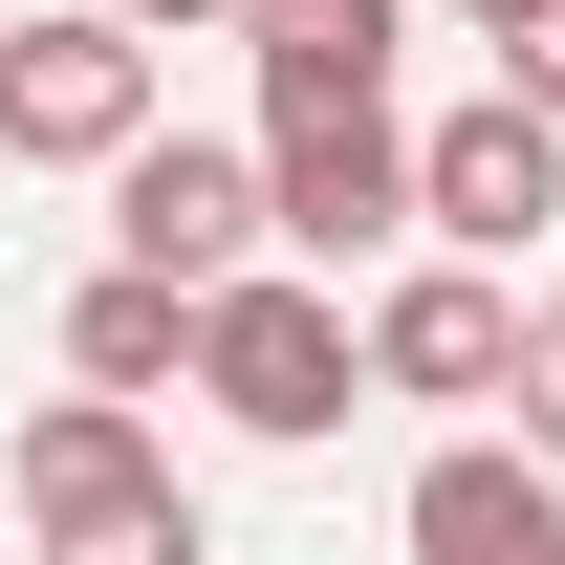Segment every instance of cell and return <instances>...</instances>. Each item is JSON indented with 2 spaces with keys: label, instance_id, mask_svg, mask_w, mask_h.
Here are the masks:
<instances>
[{
  "label": "cell",
  "instance_id": "cell-3",
  "mask_svg": "<svg viewBox=\"0 0 565 565\" xmlns=\"http://www.w3.org/2000/svg\"><path fill=\"white\" fill-rule=\"evenodd\" d=\"M109 262L174 282V305L262 282V262H282V217H262V131H152V152H109Z\"/></svg>",
  "mask_w": 565,
  "mask_h": 565
},
{
  "label": "cell",
  "instance_id": "cell-15",
  "mask_svg": "<svg viewBox=\"0 0 565 565\" xmlns=\"http://www.w3.org/2000/svg\"><path fill=\"white\" fill-rule=\"evenodd\" d=\"M109 22H239V0H109Z\"/></svg>",
  "mask_w": 565,
  "mask_h": 565
},
{
  "label": "cell",
  "instance_id": "cell-14",
  "mask_svg": "<svg viewBox=\"0 0 565 565\" xmlns=\"http://www.w3.org/2000/svg\"><path fill=\"white\" fill-rule=\"evenodd\" d=\"M457 22H479V44H522V22H544V0H457Z\"/></svg>",
  "mask_w": 565,
  "mask_h": 565
},
{
  "label": "cell",
  "instance_id": "cell-1",
  "mask_svg": "<svg viewBox=\"0 0 565 565\" xmlns=\"http://www.w3.org/2000/svg\"><path fill=\"white\" fill-rule=\"evenodd\" d=\"M196 392L262 435V457H327V435L370 414V327H349V282H305V262L217 282V305H196Z\"/></svg>",
  "mask_w": 565,
  "mask_h": 565
},
{
  "label": "cell",
  "instance_id": "cell-7",
  "mask_svg": "<svg viewBox=\"0 0 565 565\" xmlns=\"http://www.w3.org/2000/svg\"><path fill=\"white\" fill-rule=\"evenodd\" d=\"M0 500H22V544H66V522H131V500H174V435H152L131 392H44V414L0 435Z\"/></svg>",
  "mask_w": 565,
  "mask_h": 565
},
{
  "label": "cell",
  "instance_id": "cell-13",
  "mask_svg": "<svg viewBox=\"0 0 565 565\" xmlns=\"http://www.w3.org/2000/svg\"><path fill=\"white\" fill-rule=\"evenodd\" d=\"M500 87H522V109H544V131H565V0H544V22H522V44H500Z\"/></svg>",
  "mask_w": 565,
  "mask_h": 565
},
{
  "label": "cell",
  "instance_id": "cell-12",
  "mask_svg": "<svg viewBox=\"0 0 565 565\" xmlns=\"http://www.w3.org/2000/svg\"><path fill=\"white\" fill-rule=\"evenodd\" d=\"M500 414H522V457H565V282L522 305V392H500Z\"/></svg>",
  "mask_w": 565,
  "mask_h": 565
},
{
  "label": "cell",
  "instance_id": "cell-16",
  "mask_svg": "<svg viewBox=\"0 0 565 565\" xmlns=\"http://www.w3.org/2000/svg\"><path fill=\"white\" fill-rule=\"evenodd\" d=\"M0 22H22V0H0Z\"/></svg>",
  "mask_w": 565,
  "mask_h": 565
},
{
  "label": "cell",
  "instance_id": "cell-8",
  "mask_svg": "<svg viewBox=\"0 0 565 565\" xmlns=\"http://www.w3.org/2000/svg\"><path fill=\"white\" fill-rule=\"evenodd\" d=\"M392 544H414V565H565V457H522V435H435L414 500H392Z\"/></svg>",
  "mask_w": 565,
  "mask_h": 565
},
{
  "label": "cell",
  "instance_id": "cell-11",
  "mask_svg": "<svg viewBox=\"0 0 565 565\" xmlns=\"http://www.w3.org/2000/svg\"><path fill=\"white\" fill-rule=\"evenodd\" d=\"M44 565H217V522H196V500H131V522H66Z\"/></svg>",
  "mask_w": 565,
  "mask_h": 565
},
{
  "label": "cell",
  "instance_id": "cell-10",
  "mask_svg": "<svg viewBox=\"0 0 565 565\" xmlns=\"http://www.w3.org/2000/svg\"><path fill=\"white\" fill-rule=\"evenodd\" d=\"M66 392H131V414H152V392H196V305L109 262V282L66 305Z\"/></svg>",
  "mask_w": 565,
  "mask_h": 565
},
{
  "label": "cell",
  "instance_id": "cell-6",
  "mask_svg": "<svg viewBox=\"0 0 565 565\" xmlns=\"http://www.w3.org/2000/svg\"><path fill=\"white\" fill-rule=\"evenodd\" d=\"M370 392L500 414V392H522V282H500V262H392V282H370Z\"/></svg>",
  "mask_w": 565,
  "mask_h": 565
},
{
  "label": "cell",
  "instance_id": "cell-9",
  "mask_svg": "<svg viewBox=\"0 0 565 565\" xmlns=\"http://www.w3.org/2000/svg\"><path fill=\"white\" fill-rule=\"evenodd\" d=\"M239 44H262V109H327V87H392L414 0H239Z\"/></svg>",
  "mask_w": 565,
  "mask_h": 565
},
{
  "label": "cell",
  "instance_id": "cell-4",
  "mask_svg": "<svg viewBox=\"0 0 565 565\" xmlns=\"http://www.w3.org/2000/svg\"><path fill=\"white\" fill-rule=\"evenodd\" d=\"M262 217L305 282H349L370 239H414V131H392V87H327V109H262Z\"/></svg>",
  "mask_w": 565,
  "mask_h": 565
},
{
  "label": "cell",
  "instance_id": "cell-2",
  "mask_svg": "<svg viewBox=\"0 0 565 565\" xmlns=\"http://www.w3.org/2000/svg\"><path fill=\"white\" fill-rule=\"evenodd\" d=\"M0 152H22V174H109V152H152V22H109V0H22V22H0Z\"/></svg>",
  "mask_w": 565,
  "mask_h": 565
},
{
  "label": "cell",
  "instance_id": "cell-5",
  "mask_svg": "<svg viewBox=\"0 0 565 565\" xmlns=\"http://www.w3.org/2000/svg\"><path fill=\"white\" fill-rule=\"evenodd\" d=\"M544 217H565V131L522 109V87H479V109L414 131V239H435V262H522Z\"/></svg>",
  "mask_w": 565,
  "mask_h": 565
}]
</instances>
